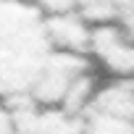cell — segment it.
Instances as JSON below:
<instances>
[{
	"label": "cell",
	"instance_id": "6",
	"mask_svg": "<svg viewBox=\"0 0 134 134\" xmlns=\"http://www.w3.org/2000/svg\"><path fill=\"white\" fill-rule=\"evenodd\" d=\"M76 13L92 26L118 24L124 13V0H76Z\"/></svg>",
	"mask_w": 134,
	"mask_h": 134
},
{
	"label": "cell",
	"instance_id": "9",
	"mask_svg": "<svg viewBox=\"0 0 134 134\" xmlns=\"http://www.w3.org/2000/svg\"><path fill=\"white\" fill-rule=\"evenodd\" d=\"M0 134H13V118L5 108H0Z\"/></svg>",
	"mask_w": 134,
	"mask_h": 134
},
{
	"label": "cell",
	"instance_id": "8",
	"mask_svg": "<svg viewBox=\"0 0 134 134\" xmlns=\"http://www.w3.org/2000/svg\"><path fill=\"white\" fill-rule=\"evenodd\" d=\"M118 24L134 37V0H124V13H121V21Z\"/></svg>",
	"mask_w": 134,
	"mask_h": 134
},
{
	"label": "cell",
	"instance_id": "7",
	"mask_svg": "<svg viewBox=\"0 0 134 134\" xmlns=\"http://www.w3.org/2000/svg\"><path fill=\"white\" fill-rule=\"evenodd\" d=\"M34 8H40L47 16H58V13H71L76 11V0H26Z\"/></svg>",
	"mask_w": 134,
	"mask_h": 134
},
{
	"label": "cell",
	"instance_id": "1",
	"mask_svg": "<svg viewBox=\"0 0 134 134\" xmlns=\"http://www.w3.org/2000/svg\"><path fill=\"white\" fill-rule=\"evenodd\" d=\"M50 53L47 16L26 0H0V97L29 100Z\"/></svg>",
	"mask_w": 134,
	"mask_h": 134
},
{
	"label": "cell",
	"instance_id": "5",
	"mask_svg": "<svg viewBox=\"0 0 134 134\" xmlns=\"http://www.w3.org/2000/svg\"><path fill=\"white\" fill-rule=\"evenodd\" d=\"M79 118H82V134H134V118L97 110L92 105H87L79 113Z\"/></svg>",
	"mask_w": 134,
	"mask_h": 134
},
{
	"label": "cell",
	"instance_id": "4",
	"mask_svg": "<svg viewBox=\"0 0 134 134\" xmlns=\"http://www.w3.org/2000/svg\"><path fill=\"white\" fill-rule=\"evenodd\" d=\"M47 37H50L53 50L87 55L90 53V40H92V26L76 11L58 13V16H47Z\"/></svg>",
	"mask_w": 134,
	"mask_h": 134
},
{
	"label": "cell",
	"instance_id": "3",
	"mask_svg": "<svg viewBox=\"0 0 134 134\" xmlns=\"http://www.w3.org/2000/svg\"><path fill=\"white\" fill-rule=\"evenodd\" d=\"M90 53L116 79L134 82V37L121 24L92 26Z\"/></svg>",
	"mask_w": 134,
	"mask_h": 134
},
{
	"label": "cell",
	"instance_id": "2",
	"mask_svg": "<svg viewBox=\"0 0 134 134\" xmlns=\"http://www.w3.org/2000/svg\"><path fill=\"white\" fill-rule=\"evenodd\" d=\"M90 74L87 69V55H74V53H63V50H53L50 58L45 60L42 71L32 87L29 103L40 105V108H60L69 90L74 87V82L79 76Z\"/></svg>",
	"mask_w": 134,
	"mask_h": 134
}]
</instances>
